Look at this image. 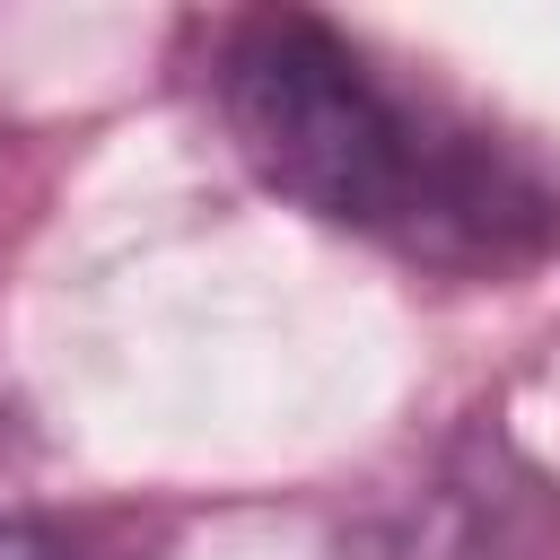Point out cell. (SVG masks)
<instances>
[{
  "mask_svg": "<svg viewBox=\"0 0 560 560\" xmlns=\"http://www.w3.org/2000/svg\"><path fill=\"white\" fill-rule=\"evenodd\" d=\"M0 560H70V551H61L44 525H9V516H0Z\"/></svg>",
  "mask_w": 560,
  "mask_h": 560,
  "instance_id": "7a4b0ae2",
  "label": "cell"
},
{
  "mask_svg": "<svg viewBox=\"0 0 560 560\" xmlns=\"http://www.w3.org/2000/svg\"><path fill=\"white\" fill-rule=\"evenodd\" d=\"M210 96L236 158L280 201L411 262L499 271L560 228V201L508 140L464 122L446 96L394 79L324 18H245L219 44Z\"/></svg>",
  "mask_w": 560,
  "mask_h": 560,
  "instance_id": "6da1fadb",
  "label": "cell"
}]
</instances>
